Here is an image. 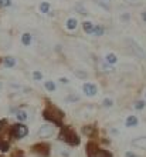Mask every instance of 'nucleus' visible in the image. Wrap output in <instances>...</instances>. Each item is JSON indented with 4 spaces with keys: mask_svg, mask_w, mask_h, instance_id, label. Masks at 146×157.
Segmentation results:
<instances>
[{
    "mask_svg": "<svg viewBox=\"0 0 146 157\" xmlns=\"http://www.w3.org/2000/svg\"><path fill=\"white\" fill-rule=\"evenodd\" d=\"M102 106H104V107H112V106H114V100L112 99H105L104 101H102Z\"/></svg>",
    "mask_w": 146,
    "mask_h": 157,
    "instance_id": "nucleus-24",
    "label": "nucleus"
},
{
    "mask_svg": "<svg viewBox=\"0 0 146 157\" xmlns=\"http://www.w3.org/2000/svg\"><path fill=\"white\" fill-rule=\"evenodd\" d=\"M77 25H78V21H77V19H74V17H71V19L67 20V29H69V30H74L77 27Z\"/></svg>",
    "mask_w": 146,
    "mask_h": 157,
    "instance_id": "nucleus-15",
    "label": "nucleus"
},
{
    "mask_svg": "<svg viewBox=\"0 0 146 157\" xmlns=\"http://www.w3.org/2000/svg\"><path fill=\"white\" fill-rule=\"evenodd\" d=\"M9 150V141H7V139H2L0 137V151H7Z\"/></svg>",
    "mask_w": 146,
    "mask_h": 157,
    "instance_id": "nucleus-16",
    "label": "nucleus"
},
{
    "mask_svg": "<svg viewBox=\"0 0 146 157\" xmlns=\"http://www.w3.org/2000/svg\"><path fill=\"white\" fill-rule=\"evenodd\" d=\"M33 78H34V80H37V82H38V80H41V78H43V75H41V71H38V70L34 71V73H33Z\"/></svg>",
    "mask_w": 146,
    "mask_h": 157,
    "instance_id": "nucleus-26",
    "label": "nucleus"
},
{
    "mask_svg": "<svg viewBox=\"0 0 146 157\" xmlns=\"http://www.w3.org/2000/svg\"><path fill=\"white\" fill-rule=\"evenodd\" d=\"M105 62L108 63V64H115V63L118 62L116 54H114V53H108V54L105 56Z\"/></svg>",
    "mask_w": 146,
    "mask_h": 157,
    "instance_id": "nucleus-12",
    "label": "nucleus"
},
{
    "mask_svg": "<svg viewBox=\"0 0 146 157\" xmlns=\"http://www.w3.org/2000/svg\"><path fill=\"white\" fill-rule=\"evenodd\" d=\"M60 82L62 83V84H68V83H69V80H68V78H67V77H61V78H60Z\"/></svg>",
    "mask_w": 146,
    "mask_h": 157,
    "instance_id": "nucleus-30",
    "label": "nucleus"
},
{
    "mask_svg": "<svg viewBox=\"0 0 146 157\" xmlns=\"http://www.w3.org/2000/svg\"><path fill=\"white\" fill-rule=\"evenodd\" d=\"M54 132H55L54 124H44V126H41V128L38 130V137H40V139H45V137L53 136Z\"/></svg>",
    "mask_w": 146,
    "mask_h": 157,
    "instance_id": "nucleus-6",
    "label": "nucleus"
},
{
    "mask_svg": "<svg viewBox=\"0 0 146 157\" xmlns=\"http://www.w3.org/2000/svg\"><path fill=\"white\" fill-rule=\"evenodd\" d=\"M82 91H84L87 96L92 97V96L97 94L98 89H97V86H95V84H92V83H85V84L82 86Z\"/></svg>",
    "mask_w": 146,
    "mask_h": 157,
    "instance_id": "nucleus-7",
    "label": "nucleus"
},
{
    "mask_svg": "<svg viewBox=\"0 0 146 157\" xmlns=\"http://www.w3.org/2000/svg\"><path fill=\"white\" fill-rule=\"evenodd\" d=\"M12 6V0H0V7H9Z\"/></svg>",
    "mask_w": 146,
    "mask_h": 157,
    "instance_id": "nucleus-25",
    "label": "nucleus"
},
{
    "mask_svg": "<svg viewBox=\"0 0 146 157\" xmlns=\"http://www.w3.org/2000/svg\"><path fill=\"white\" fill-rule=\"evenodd\" d=\"M3 63H4V66H6V67H9V69H12V67L16 66V59L12 57V56H9V57H4Z\"/></svg>",
    "mask_w": 146,
    "mask_h": 157,
    "instance_id": "nucleus-11",
    "label": "nucleus"
},
{
    "mask_svg": "<svg viewBox=\"0 0 146 157\" xmlns=\"http://www.w3.org/2000/svg\"><path fill=\"white\" fill-rule=\"evenodd\" d=\"M60 140L65 141V143H68L71 146H78L80 144V137L77 136V133L74 132L73 128L67 127H61V133H60Z\"/></svg>",
    "mask_w": 146,
    "mask_h": 157,
    "instance_id": "nucleus-2",
    "label": "nucleus"
},
{
    "mask_svg": "<svg viewBox=\"0 0 146 157\" xmlns=\"http://www.w3.org/2000/svg\"><path fill=\"white\" fill-rule=\"evenodd\" d=\"M82 132H84V134H87V136H91V134L95 132V127H94V126H85V127L82 128Z\"/></svg>",
    "mask_w": 146,
    "mask_h": 157,
    "instance_id": "nucleus-21",
    "label": "nucleus"
},
{
    "mask_svg": "<svg viewBox=\"0 0 146 157\" xmlns=\"http://www.w3.org/2000/svg\"><path fill=\"white\" fill-rule=\"evenodd\" d=\"M4 124H6V120H0V132H2V130H3Z\"/></svg>",
    "mask_w": 146,
    "mask_h": 157,
    "instance_id": "nucleus-31",
    "label": "nucleus"
},
{
    "mask_svg": "<svg viewBox=\"0 0 146 157\" xmlns=\"http://www.w3.org/2000/svg\"><path fill=\"white\" fill-rule=\"evenodd\" d=\"M104 32H105V30H104V27H102V26H94V32H92V34H95V36H98V37H99V36H102V34H104Z\"/></svg>",
    "mask_w": 146,
    "mask_h": 157,
    "instance_id": "nucleus-18",
    "label": "nucleus"
},
{
    "mask_svg": "<svg viewBox=\"0 0 146 157\" xmlns=\"http://www.w3.org/2000/svg\"><path fill=\"white\" fill-rule=\"evenodd\" d=\"M75 10H78V12H80V14H87V10L82 7V6H77V7H75Z\"/></svg>",
    "mask_w": 146,
    "mask_h": 157,
    "instance_id": "nucleus-27",
    "label": "nucleus"
},
{
    "mask_svg": "<svg viewBox=\"0 0 146 157\" xmlns=\"http://www.w3.org/2000/svg\"><path fill=\"white\" fill-rule=\"evenodd\" d=\"M16 117L19 121H26V120H27V113H26L24 110H19V112L16 113Z\"/></svg>",
    "mask_w": 146,
    "mask_h": 157,
    "instance_id": "nucleus-17",
    "label": "nucleus"
},
{
    "mask_svg": "<svg viewBox=\"0 0 146 157\" xmlns=\"http://www.w3.org/2000/svg\"><path fill=\"white\" fill-rule=\"evenodd\" d=\"M0 157H2V156H0Z\"/></svg>",
    "mask_w": 146,
    "mask_h": 157,
    "instance_id": "nucleus-35",
    "label": "nucleus"
},
{
    "mask_svg": "<svg viewBox=\"0 0 146 157\" xmlns=\"http://www.w3.org/2000/svg\"><path fill=\"white\" fill-rule=\"evenodd\" d=\"M97 157H112V154L106 150H102V149H98V153H97Z\"/></svg>",
    "mask_w": 146,
    "mask_h": 157,
    "instance_id": "nucleus-22",
    "label": "nucleus"
},
{
    "mask_svg": "<svg viewBox=\"0 0 146 157\" xmlns=\"http://www.w3.org/2000/svg\"><path fill=\"white\" fill-rule=\"evenodd\" d=\"M145 106H146V103L143 101V100H138V101L135 103L134 107L136 109V110H143V109H145Z\"/></svg>",
    "mask_w": 146,
    "mask_h": 157,
    "instance_id": "nucleus-23",
    "label": "nucleus"
},
{
    "mask_svg": "<svg viewBox=\"0 0 146 157\" xmlns=\"http://www.w3.org/2000/svg\"><path fill=\"white\" fill-rule=\"evenodd\" d=\"M142 19H143V21H146V12L142 13Z\"/></svg>",
    "mask_w": 146,
    "mask_h": 157,
    "instance_id": "nucleus-33",
    "label": "nucleus"
},
{
    "mask_svg": "<svg viewBox=\"0 0 146 157\" xmlns=\"http://www.w3.org/2000/svg\"><path fill=\"white\" fill-rule=\"evenodd\" d=\"M14 157H17V156H14ZM19 157H21V156H19Z\"/></svg>",
    "mask_w": 146,
    "mask_h": 157,
    "instance_id": "nucleus-34",
    "label": "nucleus"
},
{
    "mask_svg": "<svg viewBox=\"0 0 146 157\" xmlns=\"http://www.w3.org/2000/svg\"><path fill=\"white\" fill-rule=\"evenodd\" d=\"M125 124H126V127H135V126H138V117L136 116H128Z\"/></svg>",
    "mask_w": 146,
    "mask_h": 157,
    "instance_id": "nucleus-10",
    "label": "nucleus"
},
{
    "mask_svg": "<svg viewBox=\"0 0 146 157\" xmlns=\"http://www.w3.org/2000/svg\"><path fill=\"white\" fill-rule=\"evenodd\" d=\"M12 136L14 137V139H17V140H20V139H23V137L27 136V133H29V128H27V126H24V124H14L12 127Z\"/></svg>",
    "mask_w": 146,
    "mask_h": 157,
    "instance_id": "nucleus-3",
    "label": "nucleus"
},
{
    "mask_svg": "<svg viewBox=\"0 0 146 157\" xmlns=\"http://www.w3.org/2000/svg\"><path fill=\"white\" fill-rule=\"evenodd\" d=\"M82 27H84V32H85V33L92 34V32H94V25L91 23V21H84Z\"/></svg>",
    "mask_w": 146,
    "mask_h": 157,
    "instance_id": "nucleus-14",
    "label": "nucleus"
},
{
    "mask_svg": "<svg viewBox=\"0 0 146 157\" xmlns=\"http://www.w3.org/2000/svg\"><path fill=\"white\" fill-rule=\"evenodd\" d=\"M125 41H126V44L129 46V49L132 50L136 56H139L141 59H146V53L143 52V47H141V46H139L134 39H126Z\"/></svg>",
    "mask_w": 146,
    "mask_h": 157,
    "instance_id": "nucleus-5",
    "label": "nucleus"
},
{
    "mask_svg": "<svg viewBox=\"0 0 146 157\" xmlns=\"http://www.w3.org/2000/svg\"><path fill=\"white\" fill-rule=\"evenodd\" d=\"M125 157H138L136 154H134V153H130V151H128V153L125 154Z\"/></svg>",
    "mask_w": 146,
    "mask_h": 157,
    "instance_id": "nucleus-32",
    "label": "nucleus"
},
{
    "mask_svg": "<svg viewBox=\"0 0 146 157\" xmlns=\"http://www.w3.org/2000/svg\"><path fill=\"white\" fill-rule=\"evenodd\" d=\"M44 86H45V89H47L48 91H54V90H55V83L51 82V80H47V82L44 83Z\"/></svg>",
    "mask_w": 146,
    "mask_h": 157,
    "instance_id": "nucleus-20",
    "label": "nucleus"
},
{
    "mask_svg": "<svg viewBox=\"0 0 146 157\" xmlns=\"http://www.w3.org/2000/svg\"><path fill=\"white\" fill-rule=\"evenodd\" d=\"M98 153V146L94 143V141H89L87 144V156L88 157H97Z\"/></svg>",
    "mask_w": 146,
    "mask_h": 157,
    "instance_id": "nucleus-8",
    "label": "nucleus"
},
{
    "mask_svg": "<svg viewBox=\"0 0 146 157\" xmlns=\"http://www.w3.org/2000/svg\"><path fill=\"white\" fill-rule=\"evenodd\" d=\"M33 153H36L37 156L41 157H48L50 156V146L47 143H37L31 147Z\"/></svg>",
    "mask_w": 146,
    "mask_h": 157,
    "instance_id": "nucleus-4",
    "label": "nucleus"
},
{
    "mask_svg": "<svg viewBox=\"0 0 146 157\" xmlns=\"http://www.w3.org/2000/svg\"><path fill=\"white\" fill-rule=\"evenodd\" d=\"M74 73L77 76H80V77H87V73H84V71H81V70H75Z\"/></svg>",
    "mask_w": 146,
    "mask_h": 157,
    "instance_id": "nucleus-28",
    "label": "nucleus"
},
{
    "mask_svg": "<svg viewBox=\"0 0 146 157\" xmlns=\"http://www.w3.org/2000/svg\"><path fill=\"white\" fill-rule=\"evenodd\" d=\"M40 12L41 13H48L50 12V3L48 2H43L40 4Z\"/></svg>",
    "mask_w": 146,
    "mask_h": 157,
    "instance_id": "nucleus-19",
    "label": "nucleus"
},
{
    "mask_svg": "<svg viewBox=\"0 0 146 157\" xmlns=\"http://www.w3.org/2000/svg\"><path fill=\"white\" fill-rule=\"evenodd\" d=\"M102 69H104L105 71H114V69H112V67H111V66H106V64H104V66H102Z\"/></svg>",
    "mask_w": 146,
    "mask_h": 157,
    "instance_id": "nucleus-29",
    "label": "nucleus"
},
{
    "mask_svg": "<svg viewBox=\"0 0 146 157\" xmlns=\"http://www.w3.org/2000/svg\"><path fill=\"white\" fill-rule=\"evenodd\" d=\"M43 117H44L45 120L51 121L54 126H61V120H62L64 114H62V112L58 110L57 107L48 104V106L44 109V112H43Z\"/></svg>",
    "mask_w": 146,
    "mask_h": 157,
    "instance_id": "nucleus-1",
    "label": "nucleus"
},
{
    "mask_svg": "<svg viewBox=\"0 0 146 157\" xmlns=\"http://www.w3.org/2000/svg\"><path fill=\"white\" fill-rule=\"evenodd\" d=\"M31 41H33V37H31V34L30 33H24L23 36H21V43L24 46H30L31 44Z\"/></svg>",
    "mask_w": 146,
    "mask_h": 157,
    "instance_id": "nucleus-13",
    "label": "nucleus"
},
{
    "mask_svg": "<svg viewBox=\"0 0 146 157\" xmlns=\"http://www.w3.org/2000/svg\"><path fill=\"white\" fill-rule=\"evenodd\" d=\"M132 146H135V147H139V149L146 150V137H138V139L132 140Z\"/></svg>",
    "mask_w": 146,
    "mask_h": 157,
    "instance_id": "nucleus-9",
    "label": "nucleus"
}]
</instances>
